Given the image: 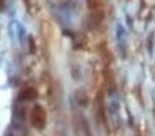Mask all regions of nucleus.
<instances>
[{"label": "nucleus", "instance_id": "nucleus-5", "mask_svg": "<svg viewBox=\"0 0 155 136\" xmlns=\"http://www.w3.org/2000/svg\"><path fill=\"white\" fill-rule=\"evenodd\" d=\"M2 5H3V0H0V7H2Z\"/></svg>", "mask_w": 155, "mask_h": 136}, {"label": "nucleus", "instance_id": "nucleus-3", "mask_svg": "<svg viewBox=\"0 0 155 136\" xmlns=\"http://www.w3.org/2000/svg\"><path fill=\"white\" fill-rule=\"evenodd\" d=\"M95 112L98 116V120L101 123H106V114H105V104H104V98H102V94H99L97 97L95 101Z\"/></svg>", "mask_w": 155, "mask_h": 136}, {"label": "nucleus", "instance_id": "nucleus-2", "mask_svg": "<svg viewBox=\"0 0 155 136\" xmlns=\"http://www.w3.org/2000/svg\"><path fill=\"white\" fill-rule=\"evenodd\" d=\"M116 40H117L120 51L123 52V53H125L127 45H128V33L124 29L123 25H120V23L116 26Z\"/></svg>", "mask_w": 155, "mask_h": 136}, {"label": "nucleus", "instance_id": "nucleus-1", "mask_svg": "<svg viewBox=\"0 0 155 136\" xmlns=\"http://www.w3.org/2000/svg\"><path fill=\"white\" fill-rule=\"evenodd\" d=\"M30 121H31V125L35 129L41 131V129L45 128L46 125V112L41 105H35L31 109L30 113Z\"/></svg>", "mask_w": 155, "mask_h": 136}, {"label": "nucleus", "instance_id": "nucleus-4", "mask_svg": "<svg viewBox=\"0 0 155 136\" xmlns=\"http://www.w3.org/2000/svg\"><path fill=\"white\" fill-rule=\"evenodd\" d=\"M37 91L34 90L33 87H26L19 93V99L21 101H31V99L37 98Z\"/></svg>", "mask_w": 155, "mask_h": 136}, {"label": "nucleus", "instance_id": "nucleus-6", "mask_svg": "<svg viewBox=\"0 0 155 136\" xmlns=\"http://www.w3.org/2000/svg\"><path fill=\"white\" fill-rule=\"evenodd\" d=\"M25 2H29V0H25Z\"/></svg>", "mask_w": 155, "mask_h": 136}]
</instances>
